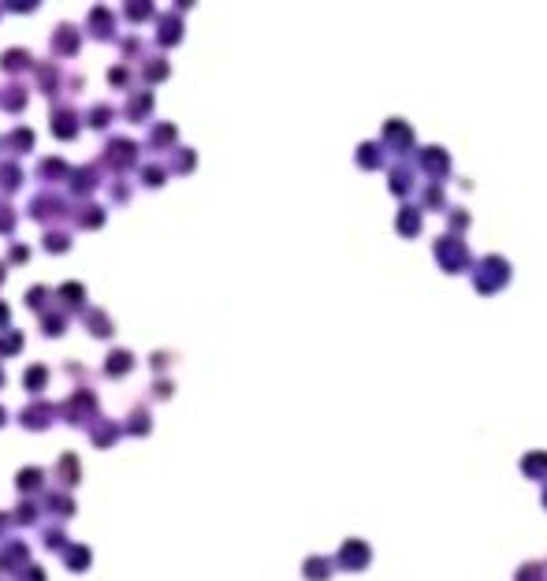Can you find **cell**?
<instances>
[{
  "instance_id": "6da1fadb",
  "label": "cell",
  "mask_w": 547,
  "mask_h": 581,
  "mask_svg": "<svg viewBox=\"0 0 547 581\" xmlns=\"http://www.w3.org/2000/svg\"><path fill=\"white\" fill-rule=\"evenodd\" d=\"M63 417H68L71 425H90L93 417H97V395L90 392V387H82V392H74L68 403H63Z\"/></svg>"
},
{
  "instance_id": "7a4b0ae2",
  "label": "cell",
  "mask_w": 547,
  "mask_h": 581,
  "mask_svg": "<svg viewBox=\"0 0 547 581\" xmlns=\"http://www.w3.org/2000/svg\"><path fill=\"white\" fill-rule=\"evenodd\" d=\"M79 123H82V116H79V109H71V104H60V109H52V112H49V127H52V134L63 138V142L79 134Z\"/></svg>"
},
{
  "instance_id": "3957f363",
  "label": "cell",
  "mask_w": 547,
  "mask_h": 581,
  "mask_svg": "<svg viewBox=\"0 0 547 581\" xmlns=\"http://www.w3.org/2000/svg\"><path fill=\"white\" fill-rule=\"evenodd\" d=\"M104 160H109V168L123 171V168H131L138 160V146L131 142V138H112L109 149H104Z\"/></svg>"
},
{
  "instance_id": "277c9868",
  "label": "cell",
  "mask_w": 547,
  "mask_h": 581,
  "mask_svg": "<svg viewBox=\"0 0 547 581\" xmlns=\"http://www.w3.org/2000/svg\"><path fill=\"white\" fill-rule=\"evenodd\" d=\"M79 45H82V34H79L74 23H60L56 30H52V52H60V56H74Z\"/></svg>"
},
{
  "instance_id": "5b68a950",
  "label": "cell",
  "mask_w": 547,
  "mask_h": 581,
  "mask_svg": "<svg viewBox=\"0 0 547 581\" xmlns=\"http://www.w3.org/2000/svg\"><path fill=\"white\" fill-rule=\"evenodd\" d=\"M30 548L26 544H19V541H12V544H4L0 548V570H4V574H12V570H19V574H23V570L30 566Z\"/></svg>"
},
{
  "instance_id": "8992f818",
  "label": "cell",
  "mask_w": 547,
  "mask_h": 581,
  "mask_svg": "<svg viewBox=\"0 0 547 581\" xmlns=\"http://www.w3.org/2000/svg\"><path fill=\"white\" fill-rule=\"evenodd\" d=\"M56 414L60 410H56V406H49V403H30L26 410L19 414V425H23V428H45Z\"/></svg>"
},
{
  "instance_id": "52a82bcc",
  "label": "cell",
  "mask_w": 547,
  "mask_h": 581,
  "mask_svg": "<svg viewBox=\"0 0 547 581\" xmlns=\"http://www.w3.org/2000/svg\"><path fill=\"white\" fill-rule=\"evenodd\" d=\"M131 109H127V120L131 123H142V120H149V116H153V93H131Z\"/></svg>"
},
{
  "instance_id": "ba28073f",
  "label": "cell",
  "mask_w": 547,
  "mask_h": 581,
  "mask_svg": "<svg viewBox=\"0 0 547 581\" xmlns=\"http://www.w3.org/2000/svg\"><path fill=\"white\" fill-rule=\"evenodd\" d=\"M15 484H19V492H23V496H34V492H41V484H45V470H38V466L19 470V473H15Z\"/></svg>"
},
{
  "instance_id": "9c48e42d",
  "label": "cell",
  "mask_w": 547,
  "mask_h": 581,
  "mask_svg": "<svg viewBox=\"0 0 547 581\" xmlns=\"http://www.w3.org/2000/svg\"><path fill=\"white\" fill-rule=\"evenodd\" d=\"M134 369V354L131 350H112L109 358H104V373L109 376H127Z\"/></svg>"
},
{
  "instance_id": "30bf717a",
  "label": "cell",
  "mask_w": 547,
  "mask_h": 581,
  "mask_svg": "<svg viewBox=\"0 0 547 581\" xmlns=\"http://www.w3.org/2000/svg\"><path fill=\"white\" fill-rule=\"evenodd\" d=\"M30 63H34V60H30V52H26V49H8L4 56H0V68H4L8 75H23Z\"/></svg>"
},
{
  "instance_id": "8fae6325",
  "label": "cell",
  "mask_w": 547,
  "mask_h": 581,
  "mask_svg": "<svg viewBox=\"0 0 547 581\" xmlns=\"http://www.w3.org/2000/svg\"><path fill=\"white\" fill-rule=\"evenodd\" d=\"M90 34L93 38H112L116 34V19L104 12V8H93L90 12Z\"/></svg>"
},
{
  "instance_id": "7c38bea8",
  "label": "cell",
  "mask_w": 547,
  "mask_h": 581,
  "mask_svg": "<svg viewBox=\"0 0 547 581\" xmlns=\"http://www.w3.org/2000/svg\"><path fill=\"white\" fill-rule=\"evenodd\" d=\"M0 109L4 112H19V109H26V90L19 82H12L4 93H0Z\"/></svg>"
},
{
  "instance_id": "4fadbf2b",
  "label": "cell",
  "mask_w": 547,
  "mask_h": 581,
  "mask_svg": "<svg viewBox=\"0 0 547 581\" xmlns=\"http://www.w3.org/2000/svg\"><path fill=\"white\" fill-rule=\"evenodd\" d=\"M56 477H60L63 484H68V488H71V484H79V477H82V470H79V458H74V455H71V451H68V455H63V458H60V466H56Z\"/></svg>"
},
{
  "instance_id": "5bb4252c",
  "label": "cell",
  "mask_w": 547,
  "mask_h": 581,
  "mask_svg": "<svg viewBox=\"0 0 547 581\" xmlns=\"http://www.w3.org/2000/svg\"><path fill=\"white\" fill-rule=\"evenodd\" d=\"M179 38H182V23H179L175 15L164 19V23H160V34H157V45H160V49H168V45H175Z\"/></svg>"
},
{
  "instance_id": "9a60e30c",
  "label": "cell",
  "mask_w": 547,
  "mask_h": 581,
  "mask_svg": "<svg viewBox=\"0 0 547 581\" xmlns=\"http://www.w3.org/2000/svg\"><path fill=\"white\" fill-rule=\"evenodd\" d=\"M63 563H68V570H74V574H79V570L90 566V548H86V544H68V555H63Z\"/></svg>"
},
{
  "instance_id": "2e32d148",
  "label": "cell",
  "mask_w": 547,
  "mask_h": 581,
  "mask_svg": "<svg viewBox=\"0 0 547 581\" xmlns=\"http://www.w3.org/2000/svg\"><path fill=\"white\" fill-rule=\"evenodd\" d=\"M8 149H12V153H30V149H34V131L15 127V131L8 134Z\"/></svg>"
},
{
  "instance_id": "e0dca14e",
  "label": "cell",
  "mask_w": 547,
  "mask_h": 581,
  "mask_svg": "<svg viewBox=\"0 0 547 581\" xmlns=\"http://www.w3.org/2000/svg\"><path fill=\"white\" fill-rule=\"evenodd\" d=\"M149 410H142V406H134L131 410V417H127V433L131 436H149Z\"/></svg>"
},
{
  "instance_id": "ac0fdd59",
  "label": "cell",
  "mask_w": 547,
  "mask_h": 581,
  "mask_svg": "<svg viewBox=\"0 0 547 581\" xmlns=\"http://www.w3.org/2000/svg\"><path fill=\"white\" fill-rule=\"evenodd\" d=\"M120 433H123V428L116 425V421H101V425H97V433H93V447H109V444H116V440H120Z\"/></svg>"
},
{
  "instance_id": "d6986e66",
  "label": "cell",
  "mask_w": 547,
  "mask_h": 581,
  "mask_svg": "<svg viewBox=\"0 0 547 581\" xmlns=\"http://www.w3.org/2000/svg\"><path fill=\"white\" fill-rule=\"evenodd\" d=\"M30 217L45 220V217H63V201H49V198H38L34 206H30Z\"/></svg>"
},
{
  "instance_id": "ffe728a7",
  "label": "cell",
  "mask_w": 547,
  "mask_h": 581,
  "mask_svg": "<svg viewBox=\"0 0 547 581\" xmlns=\"http://www.w3.org/2000/svg\"><path fill=\"white\" fill-rule=\"evenodd\" d=\"M45 384H49V369H45V365H30L26 376H23V387H26V392H41Z\"/></svg>"
},
{
  "instance_id": "44dd1931",
  "label": "cell",
  "mask_w": 547,
  "mask_h": 581,
  "mask_svg": "<svg viewBox=\"0 0 547 581\" xmlns=\"http://www.w3.org/2000/svg\"><path fill=\"white\" fill-rule=\"evenodd\" d=\"M56 298H60V302H68V306H82V302H86V287L71 279V284H63V287L56 290Z\"/></svg>"
},
{
  "instance_id": "7402d4cb",
  "label": "cell",
  "mask_w": 547,
  "mask_h": 581,
  "mask_svg": "<svg viewBox=\"0 0 547 581\" xmlns=\"http://www.w3.org/2000/svg\"><path fill=\"white\" fill-rule=\"evenodd\" d=\"M38 75H41V79H38L41 93H49V97H52V90H56V86H60V68H52V63H41V68H38Z\"/></svg>"
},
{
  "instance_id": "603a6c76",
  "label": "cell",
  "mask_w": 547,
  "mask_h": 581,
  "mask_svg": "<svg viewBox=\"0 0 547 581\" xmlns=\"http://www.w3.org/2000/svg\"><path fill=\"white\" fill-rule=\"evenodd\" d=\"M63 176H71V171L68 168H63V160L60 157H45V160H41V179H52V183H56V179H63Z\"/></svg>"
},
{
  "instance_id": "cb8c5ba5",
  "label": "cell",
  "mask_w": 547,
  "mask_h": 581,
  "mask_svg": "<svg viewBox=\"0 0 547 581\" xmlns=\"http://www.w3.org/2000/svg\"><path fill=\"white\" fill-rule=\"evenodd\" d=\"M86 325H90V332H97V336H112L116 332V325L101 313V309H90V313H86Z\"/></svg>"
},
{
  "instance_id": "d4e9b609",
  "label": "cell",
  "mask_w": 547,
  "mask_h": 581,
  "mask_svg": "<svg viewBox=\"0 0 547 581\" xmlns=\"http://www.w3.org/2000/svg\"><path fill=\"white\" fill-rule=\"evenodd\" d=\"M63 328H68V317H63V313L52 317V309L41 313V332H45V336H63Z\"/></svg>"
},
{
  "instance_id": "484cf974",
  "label": "cell",
  "mask_w": 547,
  "mask_h": 581,
  "mask_svg": "<svg viewBox=\"0 0 547 581\" xmlns=\"http://www.w3.org/2000/svg\"><path fill=\"white\" fill-rule=\"evenodd\" d=\"M101 220H104V209H97V206H90V201H86V206H79V224L82 228H101Z\"/></svg>"
},
{
  "instance_id": "4316f807",
  "label": "cell",
  "mask_w": 547,
  "mask_h": 581,
  "mask_svg": "<svg viewBox=\"0 0 547 581\" xmlns=\"http://www.w3.org/2000/svg\"><path fill=\"white\" fill-rule=\"evenodd\" d=\"M149 146H160V149H164V146H175V127H171V123H157V127H153V138H149Z\"/></svg>"
},
{
  "instance_id": "83f0119b",
  "label": "cell",
  "mask_w": 547,
  "mask_h": 581,
  "mask_svg": "<svg viewBox=\"0 0 547 581\" xmlns=\"http://www.w3.org/2000/svg\"><path fill=\"white\" fill-rule=\"evenodd\" d=\"M19 347H23V332L8 328L4 336H0V358H8V354H15Z\"/></svg>"
},
{
  "instance_id": "f1b7e54d",
  "label": "cell",
  "mask_w": 547,
  "mask_h": 581,
  "mask_svg": "<svg viewBox=\"0 0 547 581\" xmlns=\"http://www.w3.org/2000/svg\"><path fill=\"white\" fill-rule=\"evenodd\" d=\"M41 242H45V250L63 254V250L71 246V235H68V231H45V239H41Z\"/></svg>"
},
{
  "instance_id": "f546056e",
  "label": "cell",
  "mask_w": 547,
  "mask_h": 581,
  "mask_svg": "<svg viewBox=\"0 0 547 581\" xmlns=\"http://www.w3.org/2000/svg\"><path fill=\"white\" fill-rule=\"evenodd\" d=\"M34 518H38V507H34V503H19V507L12 511V522H15V525H34Z\"/></svg>"
},
{
  "instance_id": "4dcf8cb0",
  "label": "cell",
  "mask_w": 547,
  "mask_h": 581,
  "mask_svg": "<svg viewBox=\"0 0 547 581\" xmlns=\"http://www.w3.org/2000/svg\"><path fill=\"white\" fill-rule=\"evenodd\" d=\"M41 541H45V548H68V533H63V525H49Z\"/></svg>"
},
{
  "instance_id": "1f68e13d",
  "label": "cell",
  "mask_w": 547,
  "mask_h": 581,
  "mask_svg": "<svg viewBox=\"0 0 547 581\" xmlns=\"http://www.w3.org/2000/svg\"><path fill=\"white\" fill-rule=\"evenodd\" d=\"M68 179H71V187H74V190H82V194H86V190H93V183H97V176H93L90 168H86V171H71Z\"/></svg>"
},
{
  "instance_id": "d6a6232c",
  "label": "cell",
  "mask_w": 547,
  "mask_h": 581,
  "mask_svg": "<svg viewBox=\"0 0 547 581\" xmlns=\"http://www.w3.org/2000/svg\"><path fill=\"white\" fill-rule=\"evenodd\" d=\"M49 511L60 514V518H71V514H74V503H71L68 496H49Z\"/></svg>"
},
{
  "instance_id": "836d02e7",
  "label": "cell",
  "mask_w": 547,
  "mask_h": 581,
  "mask_svg": "<svg viewBox=\"0 0 547 581\" xmlns=\"http://www.w3.org/2000/svg\"><path fill=\"white\" fill-rule=\"evenodd\" d=\"M142 71H145V79H149V82H160V79H168V63H164V60H149Z\"/></svg>"
},
{
  "instance_id": "e575fe53",
  "label": "cell",
  "mask_w": 547,
  "mask_h": 581,
  "mask_svg": "<svg viewBox=\"0 0 547 581\" xmlns=\"http://www.w3.org/2000/svg\"><path fill=\"white\" fill-rule=\"evenodd\" d=\"M109 86H116V90L131 86V71H127V63H120V68H112V71H109Z\"/></svg>"
},
{
  "instance_id": "d590c367",
  "label": "cell",
  "mask_w": 547,
  "mask_h": 581,
  "mask_svg": "<svg viewBox=\"0 0 547 581\" xmlns=\"http://www.w3.org/2000/svg\"><path fill=\"white\" fill-rule=\"evenodd\" d=\"M12 228H15V209H12V206H8V201H0V231H4V235H8V231H12Z\"/></svg>"
},
{
  "instance_id": "8d00e7d4",
  "label": "cell",
  "mask_w": 547,
  "mask_h": 581,
  "mask_svg": "<svg viewBox=\"0 0 547 581\" xmlns=\"http://www.w3.org/2000/svg\"><path fill=\"white\" fill-rule=\"evenodd\" d=\"M149 15H153L149 4H127V19H131V23H142V19H149Z\"/></svg>"
},
{
  "instance_id": "74e56055",
  "label": "cell",
  "mask_w": 547,
  "mask_h": 581,
  "mask_svg": "<svg viewBox=\"0 0 547 581\" xmlns=\"http://www.w3.org/2000/svg\"><path fill=\"white\" fill-rule=\"evenodd\" d=\"M8 254H12V257H8L12 265H26V261H30V246H26V242H15Z\"/></svg>"
},
{
  "instance_id": "f35d334b",
  "label": "cell",
  "mask_w": 547,
  "mask_h": 581,
  "mask_svg": "<svg viewBox=\"0 0 547 581\" xmlns=\"http://www.w3.org/2000/svg\"><path fill=\"white\" fill-rule=\"evenodd\" d=\"M15 183H19V171L12 164H4V168H0V190H12Z\"/></svg>"
},
{
  "instance_id": "ab89813d",
  "label": "cell",
  "mask_w": 547,
  "mask_h": 581,
  "mask_svg": "<svg viewBox=\"0 0 547 581\" xmlns=\"http://www.w3.org/2000/svg\"><path fill=\"white\" fill-rule=\"evenodd\" d=\"M142 183H149V187H160V183H164V168H157V164L145 168V171H142Z\"/></svg>"
},
{
  "instance_id": "60d3db41",
  "label": "cell",
  "mask_w": 547,
  "mask_h": 581,
  "mask_svg": "<svg viewBox=\"0 0 547 581\" xmlns=\"http://www.w3.org/2000/svg\"><path fill=\"white\" fill-rule=\"evenodd\" d=\"M45 298H49V287H34V290L26 295V302L34 306V309H41V306H45Z\"/></svg>"
},
{
  "instance_id": "b9f144b4",
  "label": "cell",
  "mask_w": 547,
  "mask_h": 581,
  "mask_svg": "<svg viewBox=\"0 0 547 581\" xmlns=\"http://www.w3.org/2000/svg\"><path fill=\"white\" fill-rule=\"evenodd\" d=\"M109 116H112L109 109H93V112H90V120H86V123H90V127H97V131H101V127L109 123Z\"/></svg>"
},
{
  "instance_id": "7bdbcfd3",
  "label": "cell",
  "mask_w": 547,
  "mask_h": 581,
  "mask_svg": "<svg viewBox=\"0 0 547 581\" xmlns=\"http://www.w3.org/2000/svg\"><path fill=\"white\" fill-rule=\"evenodd\" d=\"M194 168V153H190V149H182L179 153V164H175V171H190Z\"/></svg>"
},
{
  "instance_id": "ee69618b",
  "label": "cell",
  "mask_w": 547,
  "mask_h": 581,
  "mask_svg": "<svg viewBox=\"0 0 547 581\" xmlns=\"http://www.w3.org/2000/svg\"><path fill=\"white\" fill-rule=\"evenodd\" d=\"M19 578H26V581H45V570H41V566H26Z\"/></svg>"
},
{
  "instance_id": "f6af8a7d",
  "label": "cell",
  "mask_w": 547,
  "mask_h": 581,
  "mask_svg": "<svg viewBox=\"0 0 547 581\" xmlns=\"http://www.w3.org/2000/svg\"><path fill=\"white\" fill-rule=\"evenodd\" d=\"M138 52V38H123V56H134Z\"/></svg>"
},
{
  "instance_id": "bcb514c9",
  "label": "cell",
  "mask_w": 547,
  "mask_h": 581,
  "mask_svg": "<svg viewBox=\"0 0 547 581\" xmlns=\"http://www.w3.org/2000/svg\"><path fill=\"white\" fill-rule=\"evenodd\" d=\"M8 325H12V313H8V306L0 302V328H8Z\"/></svg>"
},
{
  "instance_id": "7dc6e473",
  "label": "cell",
  "mask_w": 547,
  "mask_h": 581,
  "mask_svg": "<svg viewBox=\"0 0 547 581\" xmlns=\"http://www.w3.org/2000/svg\"><path fill=\"white\" fill-rule=\"evenodd\" d=\"M171 392H175L171 384H157V387H153V395H157V399H160V395H171Z\"/></svg>"
},
{
  "instance_id": "c3c4849f",
  "label": "cell",
  "mask_w": 547,
  "mask_h": 581,
  "mask_svg": "<svg viewBox=\"0 0 547 581\" xmlns=\"http://www.w3.org/2000/svg\"><path fill=\"white\" fill-rule=\"evenodd\" d=\"M8 525H15V522H12V514H0V533H4Z\"/></svg>"
},
{
  "instance_id": "681fc988",
  "label": "cell",
  "mask_w": 547,
  "mask_h": 581,
  "mask_svg": "<svg viewBox=\"0 0 547 581\" xmlns=\"http://www.w3.org/2000/svg\"><path fill=\"white\" fill-rule=\"evenodd\" d=\"M8 421V414H4V406H0V425H4Z\"/></svg>"
},
{
  "instance_id": "f907efd6",
  "label": "cell",
  "mask_w": 547,
  "mask_h": 581,
  "mask_svg": "<svg viewBox=\"0 0 547 581\" xmlns=\"http://www.w3.org/2000/svg\"><path fill=\"white\" fill-rule=\"evenodd\" d=\"M0 284H4V261H0Z\"/></svg>"
},
{
  "instance_id": "816d5d0a",
  "label": "cell",
  "mask_w": 547,
  "mask_h": 581,
  "mask_svg": "<svg viewBox=\"0 0 547 581\" xmlns=\"http://www.w3.org/2000/svg\"><path fill=\"white\" fill-rule=\"evenodd\" d=\"M0 387H4V373H0Z\"/></svg>"
}]
</instances>
